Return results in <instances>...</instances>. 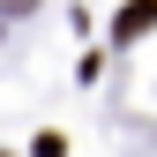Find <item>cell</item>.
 Here are the masks:
<instances>
[{
	"mask_svg": "<svg viewBox=\"0 0 157 157\" xmlns=\"http://www.w3.org/2000/svg\"><path fill=\"white\" fill-rule=\"evenodd\" d=\"M150 23H157V0H135V8L120 15V37H142Z\"/></svg>",
	"mask_w": 157,
	"mask_h": 157,
	"instance_id": "6da1fadb",
	"label": "cell"
},
{
	"mask_svg": "<svg viewBox=\"0 0 157 157\" xmlns=\"http://www.w3.org/2000/svg\"><path fill=\"white\" fill-rule=\"evenodd\" d=\"M8 8H23V0H8Z\"/></svg>",
	"mask_w": 157,
	"mask_h": 157,
	"instance_id": "7a4b0ae2",
	"label": "cell"
}]
</instances>
